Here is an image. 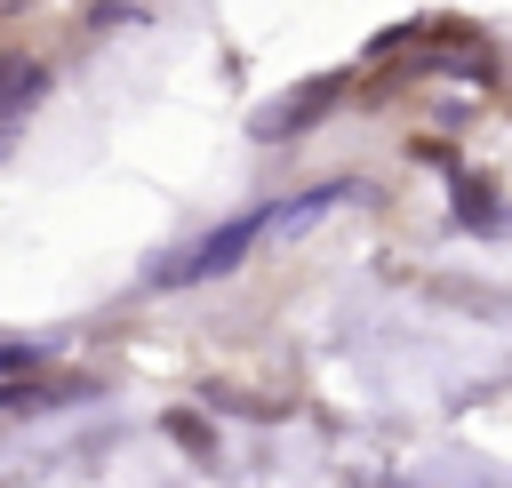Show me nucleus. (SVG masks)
<instances>
[{
	"instance_id": "nucleus-2",
	"label": "nucleus",
	"mask_w": 512,
	"mask_h": 488,
	"mask_svg": "<svg viewBox=\"0 0 512 488\" xmlns=\"http://www.w3.org/2000/svg\"><path fill=\"white\" fill-rule=\"evenodd\" d=\"M328 96H336V80H296L280 104H264V112H256V136H296V128H304Z\"/></svg>"
},
{
	"instance_id": "nucleus-7",
	"label": "nucleus",
	"mask_w": 512,
	"mask_h": 488,
	"mask_svg": "<svg viewBox=\"0 0 512 488\" xmlns=\"http://www.w3.org/2000/svg\"><path fill=\"white\" fill-rule=\"evenodd\" d=\"M48 360V344H0V376H16V368H40Z\"/></svg>"
},
{
	"instance_id": "nucleus-5",
	"label": "nucleus",
	"mask_w": 512,
	"mask_h": 488,
	"mask_svg": "<svg viewBox=\"0 0 512 488\" xmlns=\"http://www.w3.org/2000/svg\"><path fill=\"white\" fill-rule=\"evenodd\" d=\"M336 192H344V184H320V192H304V200H288V208H272L264 224H304V216H320V208H336Z\"/></svg>"
},
{
	"instance_id": "nucleus-3",
	"label": "nucleus",
	"mask_w": 512,
	"mask_h": 488,
	"mask_svg": "<svg viewBox=\"0 0 512 488\" xmlns=\"http://www.w3.org/2000/svg\"><path fill=\"white\" fill-rule=\"evenodd\" d=\"M40 96H48V72H40V64H24V56H0V120L32 112Z\"/></svg>"
},
{
	"instance_id": "nucleus-1",
	"label": "nucleus",
	"mask_w": 512,
	"mask_h": 488,
	"mask_svg": "<svg viewBox=\"0 0 512 488\" xmlns=\"http://www.w3.org/2000/svg\"><path fill=\"white\" fill-rule=\"evenodd\" d=\"M256 232H264V216H240V224H224V232L192 240L184 256H168V264H160V280H168V288H184V280H216V272H232V264L256 248Z\"/></svg>"
},
{
	"instance_id": "nucleus-4",
	"label": "nucleus",
	"mask_w": 512,
	"mask_h": 488,
	"mask_svg": "<svg viewBox=\"0 0 512 488\" xmlns=\"http://www.w3.org/2000/svg\"><path fill=\"white\" fill-rule=\"evenodd\" d=\"M56 400H96V384L88 376H72V384H0V408H56Z\"/></svg>"
},
{
	"instance_id": "nucleus-6",
	"label": "nucleus",
	"mask_w": 512,
	"mask_h": 488,
	"mask_svg": "<svg viewBox=\"0 0 512 488\" xmlns=\"http://www.w3.org/2000/svg\"><path fill=\"white\" fill-rule=\"evenodd\" d=\"M168 432H176L192 456H208V424H200V416H184V408H176V416H168Z\"/></svg>"
}]
</instances>
